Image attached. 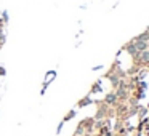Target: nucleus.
Listing matches in <instances>:
<instances>
[{
    "instance_id": "obj_4",
    "label": "nucleus",
    "mask_w": 149,
    "mask_h": 136,
    "mask_svg": "<svg viewBox=\"0 0 149 136\" xmlns=\"http://www.w3.org/2000/svg\"><path fill=\"white\" fill-rule=\"evenodd\" d=\"M136 40H139V42H148V40H149V32L146 31V32L139 34V35L136 37Z\"/></svg>"
},
{
    "instance_id": "obj_7",
    "label": "nucleus",
    "mask_w": 149,
    "mask_h": 136,
    "mask_svg": "<svg viewBox=\"0 0 149 136\" xmlns=\"http://www.w3.org/2000/svg\"><path fill=\"white\" fill-rule=\"evenodd\" d=\"M148 46H149V42H148Z\"/></svg>"
},
{
    "instance_id": "obj_3",
    "label": "nucleus",
    "mask_w": 149,
    "mask_h": 136,
    "mask_svg": "<svg viewBox=\"0 0 149 136\" xmlns=\"http://www.w3.org/2000/svg\"><path fill=\"white\" fill-rule=\"evenodd\" d=\"M127 51H128L130 53V55H133V56H136V55H138V50H136V46H135V42H133V43H130V45H127Z\"/></svg>"
},
{
    "instance_id": "obj_1",
    "label": "nucleus",
    "mask_w": 149,
    "mask_h": 136,
    "mask_svg": "<svg viewBox=\"0 0 149 136\" xmlns=\"http://www.w3.org/2000/svg\"><path fill=\"white\" fill-rule=\"evenodd\" d=\"M135 46H136V50H138V53L139 51H144V50L148 48V42H139V40H135Z\"/></svg>"
},
{
    "instance_id": "obj_5",
    "label": "nucleus",
    "mask_w": 149,
    "mask_h": 136,
    "mask_svg": "<svg viewBox=\"0 0 149 136\" xmlns=\"http://www.w3.org/2000/svg\"><path fill=\"white\" fill-rule=\"evenodd\" d=\"M106 101H107V103H111V104L116 103V94H107V96H106Z\"/></svg>"
},
{
    "instance_id": "obj_6",
    "label": "nucleus",
    "mask_w": 149,
    "mask_h": 136,
    "mask_svg": "<svg viewBox=\"0 0 149 136\" xmlns=\"http://www.w3.org/2000/svg\"><path fill=\"white\" fill-rule=\"evenodd\" d=\"M117 94H119V96H125V90H122V88H120L119 93H117Z\"/></svg>"
},
{
    "instance_id": "obj_2",
    "label": "nucleus",
    "mask_w": 149,
    "mask_h": 136,
    "mask_svg": "<svg viewBox=\"0 0 149 136\" xmlns=\"http://www.w3.org/2000/svg\"><path fill=\"white\" fill-rule=\"evenodd\" d=\"M138 55H139V59H141L143 62H146V64H148V62H149V50H144V51H139Z\"/></svg>"
}]
</instances>
